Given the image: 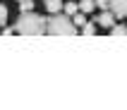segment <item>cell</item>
I'll return each mask as SVG.
<instances>
[{
    "instance_id": "cell-8",
    "label": "cell",
    "mask_w": 127,
    "mask_h": 110,
    "mask_svg": "<svg viewBox=\"0 0 127 110\" xmlns=\"http://www.w3.org/2000/svg\"><path fill=\"white\" fill-rule=\"evenodd\" d=\"M110 36H127V27H122V24H113V27H110Z\"/></svg>"
},
{
    "instance_id": "cell-2",
    "label": "cell",
    "mask_w": 127,
    "mask_h": 110,
    "mask_svg": "<svg viewBox=\"0 0 127 110\" xmlns=\"http://www.w3.org/2000/svg\"><path fill=\"white\" fill-rule=\"evenodd\" d=\"M46 31L53 34V36H74L77 34V27L72 24V17H67V14H63V12H55L48 19Z\"/></svg>"
},
{
    "instance_id": "cell-7",
    "label": "cell",
    "mask_w": 127,
    "mask_h": 110,
    "mask_svg": "<svg viewBox=\"0 0 127 110\" xmlns=\"http://www.w3.org/2000/svg\"><path fill=\"white\" fill-rule=\"evenodd\" d=\"M72 24H74V27H84L86 24V14L84 12H74L72 14Z\"/></svg>"
},
{
    "instance_id": "cell-6",
    "label": "cell",
    "mask_w": 127,
    "mask_h": 110,
    "mask_svg": "<svg viewBox=\"0 0 127 110\" xmlns=\"http://www.w3.org/2000/svg\"><path fill=\"white\" fill-rule=\"evenodd\" d=\"M77 5H79V12H84V14H89V12H94V10H96L94 0H79Z\"/></svg>"
},
{
    "instance_id": "cell-13",
    "label": "cell",
    "mask_w": 127,
    "mask_h": 110,
    "mask_svg": "<svg viewBox=\"0 0 127 110\" xmlns=\"http://www.w3.org/2000/svg\"><path fill=\"white\" fill-rule=\"evenodd\" d=\"M94 5L101 7V10H108V0H94Z\"/></svg>"
},
{
    "instance_id": "cell-11",
    "label": "cell",
    "mask_w": 127,
    "mask_h": 110,
    "mask_svg": "<svg viewBox=\"0 0 127 110\" xmlns=\"http://www.w3.org/2000/svg\"><path fill=\"white\" fill-rule=\"evenodd\" d=\"M19 10L22 12H31L34 10V0H19Z\"/></svg>"
},
{
    "instance_id": "cell-5",
    "label": "cell",
    "mask_w": 127,
    "mask_h": 110,
    "mask_svg": "<svg viewBox=\"0 0 127 110\" xmlns=\"http://www.w3.org/2000/svg\"><path fill=\"white\" fill-rule=\"evenodd\" d=\"M43 7H46L50 14H55V12L63 10V0H43Z\"/></svg>"
},
{
    "instance_id": "cell-12",
    "label": "cell",
    "mask_w": 127,
    "mask_h": 110,
    "mask_svg": "<svg viewBox=\"0 0 127 110\" xmlns=\"http://www.w3.org/2000/svg\"><path fill=\"white\" fill-rule=\"evenodd\" d=\"M5 22H7V7L0 5V24H5Z\"/></svg>"
},
{
    "instance_id": "cell-10",
    "label": "cell",
    "mask_w": 127,
    "mask_h": 110,
    "mask_svg": "<svg viewBox=\"0 0 127 110\" xmlns=\"http://www.w3.org/2000/svg\"><path fill=\"white\" fill-rule=\"evenodd\" d=\"M82 34H84V36H94V34H96V22L84 24V27H82Z\"/></svg>"
},
{
    "instance_id": "cell-4",
    "label": "cell",
    "mask_w": 127,
    "mask_h": 110,
    "mask_svg": "<svg viewBox=\"0 0 127 110\" xmlns=\"http://www.w3.org/2000/svg\"><path fill=\"white\" fill-rule=\"evenodd\" d=\"M96 24L98 27H106V29H110L115 24V17H113V12H108V10H103V12L96 17Z\"/></svg>"
},
{
    "instance_id": "cell-1",
    "label": "cell",
    "mask_w": 127,
    "mask_h": 110,
    "mask_svg": "<svg viewBox=\"0 0 127 110\" xmlns=\"http://www.w3.org/2000/svg\"><path fill=\"white\" fill-rule=\"evenodd\" d=\"M46 27H48L46 17H41L36 12H22L17 24H14V31H19L24 36H41V34H46Z\"/></svg>"
},
{
    "instance_id": "cell-3",
    "label": "cell",
    "mask_w": 127,
    "mask_h": 110,
    "mask_svg": "<svg viewBox=\"0 0 127 110\" xmlns=\"http://www.w3.org/2000/svg\"><path fill=\"white\" fill-rule=\"evenodd\" d=\"M108 10L113 17H127V0H108Z\"/></svg>"
},
{
    "instance_id": "cell-9",
    "label": "cell",
    "mask_w": 127,
    "mask_h": 110,
    "mask_svg": "<svg viewBox=\"0 0 127 110\" xmlns=\"http://www.w3.org/2000/svg\"><path fill=\"white\" fill-rule=\"evenodd\" d=\"M63 7H65V14H67V17H72L74 12H79V5L77 2H70V0H67V5H63Z\"/></svg>"
}]
</instances>
